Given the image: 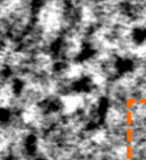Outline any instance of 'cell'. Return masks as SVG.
<instances>
[{"label": "cell", "instance_id": "1", "mask_svg": "<svg viewBox=\"0 0 146 160\" xmlns=\"http://www.w3.org/2000/svg\"><path fill=\"white\" fill-rule=\"evenodd\" d=\"M124 122L127 127H131L134 125V113L131 110H127V112L124 114Z\"/></svg>", "mask_w": 146, "mask_h": 160}, {"label": "cell", "instance_id": "2", "mask_svg": "<svg viewBox=\"0 0 146 160\" xmlns=\"http://www.w3.org/2000/svg\"><path fill=\"white\" fill-rule=\"evenodd\" d=\"M124 104H126L127 110H131L136 104H138V98H136V97H134V96L127 97L126 101H124Z\"/></svg>", "mask_w": 146, "mask_h": 160}, {"label": "cell", "instance_id": "3", "mask_svg": "<svg viewBox=\"0 0 146 160\" xmlns=\"http://www.w3.org/2000/svg\"><path fill=\"white\" fill-rule=\"evenodd\" d=\"M124 140H126V143H127V144H131L132 141H134V131H132V128H131V127H127V128H126V131H124Z\"/></svg>", "mask_w": 146, "mask_h": 160}, {"label": "cell", "instance_id": "4", "mask_svg": "<svg viewBox=\"0 0 146 160\" xmlns=\"http://www.w3.org/2000/svg\"><path fill=\"white\" fill-rule=\"evenodd\" d=\"M134 157V149L131 144H127L126 145V159L127 160H132Z\"/></svg>", "mask_w": 146, "mask_h": 160}, {"label": "cell", "instance_id": "5", "mask_svg": "<svg viewBox=\"0 0 146 160\" xmlns=\"http://www.w3.org/2000/svg\"><path fill=\"white\" fill-rule=\"evenodd\" d=\"M138 104H141V105H146V97H139V98H138Z\"/></svg>", "mask_w": 146, "mask_h": 160}]
</instances>
